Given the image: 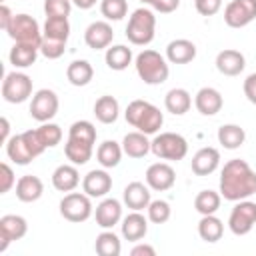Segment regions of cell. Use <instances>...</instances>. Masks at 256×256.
I'll list each match as a JSON object with an SVG mask.
<instances>
[{
    "label": "cell",
    "instance_id": "cell-1",
    "mask_svg": "<svg viewBox=\"0 0 256 256\" xmlns=\"http://www.w3.org/2000/svg\"><path fill=\"white\" fill-rule=\"evenodd\" d=\"M220 196L228 202L246 200L256 194V172L246 160L232 158L220 170Z\"/></svg>",
    "mask_w": 256,
    "mask_h": 256
},
{
    "label": "cell",
    "instance_id": "cell-2",
    "mask_svg": "<svg viewBox=\"0 0 256 256\" xmlns=\"http://www.w3.org/2000/svg\"><path fill=\"white\" fill-rule=\"evenodd\" d=\"M124 118L130 126H134L136 130H140L148 136L156 134L164 124V114L160 112L158 106H154L148 100H132L126 106Z\"/></svg>",
    "mask_w": 256,
    "mask_h": 256
},
{
    "label": "cell",
    "instance_id": "cell-3",
    "mask_svg": "<svg viewBox=\"0 0 256 256\" xmlns=\"http://www.w3.org/2000/svg\"><path fill=\"white\" fill-rule=\"evenodd\" d=\"M44 150H46V146H44V142H42V138H40L36 128L34 130H26V132L16 134V136H10V140L6 142V154L18 166L30 164Z\"/></svg>",
    "mask_w": 256,
    "mask_h": 256
},
{
    "label": "cell",
    "instance_id": "cell-4",
    "mask_svg": "<svg viewBox=\"0 0 256 256\" xmlns=\"http://www.w3.org/2000/svg\"><path fill=\"white\" fill-rule=\"evenodd\" d=\"M134 66H136V74L140 76V80L144 84H150V86H158V84H164L170 76V66H168V60L156 52V50H142L136 58H134Z\"/></svg>",
    "mask_w": 256,
    "mask_h": 256
},
{
    "label": "cell",
    "instance_id": "cell-5",
    "mask_svg": "<svg viewBox=\"0 0 256 256\" xmlns=\"http://www.w3.org/2000/svg\"><path fill=\"white\" fill-rule=\"evenodd\" d=\"M156 16L150 8H136L126 24V38L134 46H148L154 40Z\"/></svg>",
    "mask_w": 256,
    "mask_h": 256
},
{
    "label": "cell",
    "instance_id": "cell-6",
    "mask_svg": "<svg viewBox=\"0 0 256 256\" xmlns=\"http://www.w3.org/2000/svg\"><path fill=\"white\" fill-rule=\"evenodd\" d=\"M150 152L160 160L178 162L188 154V142L182 134L176 132H160L154 136L150 144Z\"/></svg>",
    "mask_w": 256,
    "mask_h": 256
},
{
    "label": "cell",
    "instance_id": "cell-7",
    "mask_svg": "<svg viewBox=\"0 0 256 256\" xmlns=\"http://www.w3.org/2000/svg\"><path fill=\"white\" fill-rule=\"evenodd\" d=\"M92 202L86 192H66L60 200V216L68 222H86L92 216Z\"/></svg>",
    "mask_w": 256,
    "mask_h": 256
},
{
    "label": "cell",
    "instance_id": "cell-8",
    "mask_svg": "<svg viewBox=\"0 0 256 256\" xmlns=\"http://www.w3.org/2000/svg\"><path fill=\"white\" fill-rule=\"evenodd\" d=\"M6 32L14 42H24V44H34V46L42 44V30L36 18L28 14H14Z\"/></svg>",
    "mask_w": 256,
    "mask_h": 256
},
{
    "label": "cell",
    "instance_id": "cell-9",
    "mask_svg": "<svg viewBox=\"0 0 256 256\" xmlns=\"http://www.w3.org/2000/svg\"><path fill=\"white\" fill-rule=\"evenodd\" d=\"M32 96V78L24 72H8L2 80V98L10 104H22Z\"/></svg>",
    "mask_w": 256,
    "mask_h": 256
},
{
    "label": "cell",
    "instance_id": "cell-10",
    "mask_svg": "<svg viewBox=\"0 0 256 256\" xmlns=\"http://www.w3.org/2000/svg\"><path fill=\"white\" fill-rule=\"evenodd\" d=\"M256 226V202L252 200H238L228 216V228L236 236H246Z\"/></svg>",
    "mask_w": 256,
    "mask_h": 256
},
{
    "label": "cell",
    "instance_id": "cell-11",
    "mask_svg": "<svg viewBox=\"0 0 256 256\" xmlns=\"http://www.w3.org/2000/svg\"><path fill=\"white\" fill-rule=\"evenodd\" d=\"M58 96L54 90H48V88H40L38 92H34L32 96V102H30V116L34 120H38L40 124L42 122H50L56 112H58Z\"/></svg>",
    "mask_w": 256,
    "mask_h": 256
},
{
    "label": "cell",
    "instance_id": "cell-12",
    "mask_svg": "<svg viewBox=\"0 0 256 256\" xmlns=\"http://www.w3.org/2000/svg\"><path fill=\"white\" fill-rule=\"evenodd\" d=\"M256 18V0H230L224 8V22L230 28H244Z\"/></svg>",
    "mask_w": 256,
    "mask_h": 256
},
{
    "label": "cell",
    "instance_id": "cell-13",
    "mask_svg": "<svg viewBox=\"0 0 256 256\" xmlns=\"http://www.w3.org/2000/svg\"><path fill=\"white\" fill-rule=\"evenodd\" d=\"M28 232V222L26 218L18 214H6L0 218V252H6L10 242L22 240Z\"/></svg>",
    "mask_w": 256,
    "mask_h": 256
},
{
    "label": "cell",
    "instance_id": "cell-14",
    "mask_svg": "<svg viewBox=\"0 0 256 256\" xmlns=\"http://www.w3.org/2000/svg\"><path fill=\"white\" fill-rule=\"evenodd\" d=\"M176 182V172L170 164L166 162H154L148 166L146 170V184L150 186V190L156 192H166L174 186Z\"/></svg>",
    "mask_w": 256,
    "mask_h": 256
},
{
    "label": "cell",
    "instance_id": "cell-15",
    "mask_svg": "<svg viewBox=\"0 0 256 256\" xmlns=\"http://www.w3.org/2000/svg\"><path fill=\"white\" fill-rule=\"evenodd\" d=\"M112 38H114V30L106 20H96V22L88 24V28L84 30V42L92 50L108 48L112 44Z\"/></svg>",
    "mask_w": 256,
    "mask_h": 256
},
{
    "label": "cell",
    "instance_id": "cell-16",
    "mask_svg": "<svg viewBox=\"0 0 256 256\" xmlns=\"http://www.w3.org/2000/svg\"><path fill=\"white\" fill-rule=\"evenodd\" d=\"M112 190V176L104 170H90L82 178V192H86L90 198H102Z\"/></svg>",
    "mask_w": 256,
    "mask_h": 256
},
{
    "label": "cell",
    "instance_id": "cell-17",
    "mask_svg": "<svg viewBox=\"0 0 256 256\" xmlns=\"http://www.w3.org/2000/svg\"><path fill=\"white\" fill-rule=\"evenodd\" d=\"M194 106H196V110H198L202 116H214V114H218V112L222 110L224 98H222V94H220L216 88L204 86V88H200V90L196 92V96H194Z\"/></svg>",
    "mask_w": 256,
    "mask_h": 256
},
{
    "label": "cell",
    "instance_id": "cell-18",
    "mask_svg": "<svg viewBox=\"0 0 256 256\" xmlns=\"http://www.w3.org/2000/svg\"><path fill=\"white\" fill-rule=\"evenodd\" d=\"M190 166H192V172L196 176H208V174L216 172V168L220 166V152H218V148H214V146L200 148L192 156Z\"/></svg>",
    "mask_w": 256,
    "mask_h": 256
},
{
    "label": "cell",
    "instance_id": "cell-19",
    "mask_svg": "<svg viewBox=\"0 0 256 256\" xmlns=\"http://www.w3.org/2000/svg\"><path fill=\"white\" fill-rule=\"evenodd\" d=\"M94 218H96V224L104 230L108 228H114L120 220H122V204L116 200V198H104L96 210H94Z\"/></svg>",
    "mask_w": 256,
    "mask_h": 256
},
{
    "label": "cell",
    "instance_id": "cell-20",
    "mask_svg": "<svg viewBox=\"0 0 256 256\" xmlns=\"http://www.w3.org/2000/svg\"><path fill=\"white\" fill-rule=\"evenodd\" d=\"M246 66V58L240 50L226 48L216 54V70L224 76H238Z\"/></svg>",
    "mask_w": 256,
    "mask_h": 256
},
{
    "label": "cell",
    "instance_id": "cell-21",
    "mask_svg": "<svg viewBox=\"0 0 256 256\" xmlns=\"http://www.w3.org/2000/svg\"><path fill=\"white\" fill-rule=\"evenodd\" d=\"M120 232H122L124 240H128V242H140L146 236V232H148V218L144 214H140L138 210H132L128 216L122 218Z\"/></svg>",
    "mask_w": 256,
    "mask_h": 256
},
{
    "label": "cell",
    "instance_id": "cell-22",
    "mask_svg": "<svg viewBox=\"0 0 256 256\" xmlns=\"http://www.w3.org/2000/svg\"><path fill=\"white\" fill-rule=\"evenodd\" d=\"M122 200H124L126 208L142 212V210L148 208V204L152 202V198H150V186L144 184V182H130V184L124 188Z\"/></svg>",
    "mask_w": 256,
    "mask_h": 256
},
{
    "label": "cell",
    "instance_id": "cell-23",
    "mask_svg": "<svg viewBox=\"0 0 256 256\" xmlns=\"http://www.w3.org/2000/svg\"><path fill=\"white\" fill-rule=\"evenodd\" d=\"M196 58V44L188 38H176L166 46V60L170 64H188Z\"/></svg>",
    "mask_w": 256,
    "mask_h": 256
},
{
    "label": "cell",
    "instance_id": "cell-24",
    "mask_svg": "<svg viewBox=\"0 0 256 256\" xmlns=\"http://www.w3.org/2000/svg\"><path fill=\"white\" fill-rule=\"evenodd\" d=\"M80 184V174L76 164H60L54 172H52V186L58 192H72L76 190V186Z\"/></svg>",
    "mask_w": 256,
    "mask_h": 256
},
{
    "label": "cell",
    "instance_id": "cell-25",
    "mask_svg": "<svg viewBox=\"0 0 256 256\" xmlns=\"http://www.w3.org/2000/svg\"><path fill=\"white\" fill-rule=\"evenodd\" d=\"M44 194V184L38 176L34 174H26V176H20L18 182H16V198L20 202H36L40 196Z\"/></svg>",
    "mask_w": 256,
    "mask_h": 256
},
{
    "label": "cell",
    "instance_id": "cell-26",
    "mask_svg": "<svg viewBox=\"0 0 256 256\" xmlns=\"http://www.w3.org/2000/svg\"><path fill=\"white\" fill-rule=\"evenodd\" d=\"M150 144H152V140H148V134H144L140 130L128 132L122 138V150L130 158H144L150 152Z\"/></svg>",
    "mask_w": 256,
    "mask_h": 256
},
{
    "label": "cell",
    "instance_id": "cell-27",
    "mask_svg": "<svg viewBox=\"0 0 256 256\" xmlns=\"http://www.w3.org/2000/svg\"><path fill=\"white\" fill-rule=\"evenodd\" d=\"M38 52H40V46H34V44H24V42H14V46L10 48V64L14 68H28L36 62L38 58Z\"/></svg>",
    "mask_w": 256,
    "mask_h": 256
},
{
    "label": "cell",
    "instance_id": "cell-28",
    "mask_svg": "<svg viewBox=\"0 0 256 256\" xmlns=\"http://www.w3.org/2000/svg\"><path fill=\"white\" fill-rule=\"evenodd\" d=\"M164 106H166V110H168L170 114L182 116V114H186V112L190 110V106H192V96H190V92H188L186 88H172V90H168L166 96H164Z\"/></svg>",
    "mask_w": 256,
    "mask_h": 256
},
{
    "label": "cell",
    "instance_id": "cell-29",
    "mask_svg": "<svg viewBox=\"0 0 256 256\" xmlns=\"http://www.w3.org/2000/svg\"><path fill=\"white\" fill-rule=\"evenodd\" d=\"M120 114V104L114 96L104 94L94 102V116L102 124H114Z\"/></svg>",
    "mask_w": 256,
    "mask_h": 256
},
{
    "label": "cell",
    "instance_id": "cell-30",
    "mask_svg": "<svg viewBox=\"0 0 256 256\" xmlns=\"http://www.w3.org/2000/svg\"><path fill=\"white\" fill-rule=\"evenodd\" d=\"M132 50L124 44H116V46H108L106 48V54H104V60H106V66L110 70H116V72H122L126 70L130 64H132Z\"/></svg>",
    "mask_w": 256,
    "mask_h": 256
},
{
    "label": "cell",
    "instance_id": "cell-31",
    "mask_svg": "<svg viewBox=\"0 0 256 256\" xmlns=\"http://www.w3.org/2000/svg\"><path fill=\"white\" fill-rule=\"evenodd\" d=\"M66 78L72 86H86L94 78V68L88 60H74L66 68Z\"/></svg>",
    "mask_w": 256,
    "mask_h": 256
},
{
    "label": "cell",
    "instance_id": "cell-32",
    "mask_svg": "<svg viewBox=\"0 0 256 256\" xmlns=\"http://www.w3.org/2000/svg\"><path fill=\"white\" fill-rule=\"evenodd\" d=\"M122 154H124L122 144H118L114 140H104L96 150V160L102 168H114L120 164Z\"/></svg>",
    "mask_w": 256,
    "mask_h": 256
},
{
    "label": "cell",
    "instance_id": "cell-33",
    "mask_svg": "<svg viewBox=\"0 0 256 256\" xmlns=\"http://www.w3.org/2000/svg\"><path fill=\"white\" fill-rule=\"evenodd\" d=\"M68 36H70V22H68V18L46 16V22H44V28H42V38L56 40V42H68Z\"/></svg>",
    "mask_w": 256,
    "mask_h": 256
},
{
    "label": "cell",
    "instance_id": "cell-34",
    "mask_svg": "<svg viewBox=\"0 0 256 256\" xmlns=\"http://www.w3.org/2000/svg\"><path fill=\"white\" fill-rule=\"evenodd\" d=\"M216 136H218V144H222L226 150H236L246 140V132L238 124H222L218 128V134Z\"/></svg>",
    "mask_w": 256,
    "mask_h": 256
},
{
    "label": "cell",
    "instance_id": "cell-35",
    "mask_svg": "<svg viewBox=\"0 0 256 256\" xmlns=\"http://www.w3.org/2000/svg\"><path fill=\"white\" fill-rule=\"evenodd\" d=\"M222 234H224V224H222L220 218H216L214 214H206V216L200 218V222H198V236L204 242L214 244V242H218L222 238Z\"/></svg>",
    "mask_w": 256,
    "mask_h": 256
},
{
    "label": "cell",
    "instance_id": "cell-36",
    "mask_svg": "<svg viewBox=\"0 0 256 256\" xmlns=\"http://www.w3.org/2000/svg\"><path fill=\"white\" fill-rule=\"evenodd\" d=\"M94 250H96L98 256H120L122 244H120V238L108 228V230H104L96 236Z\"/></svg>",
    "mask_w": 256,
    "mask_h": 256
},
{
    "label": "cell",
    "instance_id": "cell-37",
    "mask_svg": "<svg viewBox=\"0 0 256 256\" xmlns=\"http://www.w3.org/2000/svg\"><path fill=\"white\" fill-rule=\"evenodd\" d=\"M222 204V196L216 190H200L194 198V208L198 214L206 216V214H216L218 208Z\"/></svg>",
    "mask_w": 256,
    "mask_h": 256
},
{
    "label": "cell",
    "instance_id": "cell-38",
    "mask_svg": "<svg viewBox=\"0 0 256 256\" xmlns=\"http://www.w3.org/2000/svg\"><path fill=\"white\" fill-rule=\"evenodd\" d=\"M92 152H94V146H90V144H84V142H78V140H66V144H64V154H66V158L72 162V164H76V166H82V164H86L90 158H92Z\"/></svg>",
    "mask_w": 256,
    "mask_h": 256
},
{
    "label": "cell",
    "instance_id": "cell-39",
    "mask_svg": "<svg viewBox=\"0 0 256 256\" xmlns=\"http://www.w3.org/2000/svg\"><path fill=\"white\" fill-rule=\"evenodd\" d=\"M68 138L94 146V144H96V128H94V124L88 122V120H76V122L68 128Z\"/></svg>",
    "mask_w": 256,
    "mask_h": 256
},
{
    "label": "cell",
    "instance_id": "cell-40",
    "mask_svg": "<svg viewBox=\"0 0 256 256\" xmlns=\"http://www.w3.org/2000/svg\"><path fill=\"white\" fill-rule=\"evenodd\" d=\"M100 12L106 20H122L128 12V2L126 0H102L100 2Z\"/></svg>",
    "mask_w": 256,
    "mask_h": 256
},
{
    "label": "cell",
    "instance_id": "cell-41",
    "mask_svg": "<svg viewBox=\"0 0 256 256\" xmlns=\"http://www.w3.org/2000/svg\"><path fill=\"white\" fill-rule=\"evenodd\" d=\"M36 130H38V134H40V138H42L46 148H54L62 140V128L58 124H54V122H42Z\"/></svg>",
    "mask_w": 256,
    "mask_h": 256
},
{
    "label": "cell",
    "instance_id": "cell-42",
    "mask_svg": "<svg viewBox=\"0 0 256 256\" xmlns=\"http://www.w3.org/2000/svg\"><path fill=\"white\" fill-rule=\"evenodd\" d=\"M146 210H148V220L152 224H164L170 220V214H172V208L166 200H152Z\"/></svg>",
    "mask_w": 256,
    "mask_h": 256
},
{
    "label": "cell",
    "instance_id": "cell-43",
    "mask_svg": "<svg viewBox=\"0 0 256 256\" xmlns=\"http://www.w3.org/2000/svg\"><path fill=\"white\" fill-rule=\"evenodd\" d=\"M72 10V0H44V12L46 16L54 18H68Z\"/></svg>",
    "mask_w": 256,
    "mask_h": 256
},
{
    "label": "cell",
    "instance_id": "cell-44",
    "mask_svg": "<svg viewBox=\"0 0 256 256\" xmlns=\"http://www.w3.org/2000/svg\"><path fill=\"white\" fill-rule=\"evenodd\" d=\"M66 50V42H56V40H46L42 38V44H40V54L48 60H56L64 54Z\"/></svg>",
    "mask_w": 256,
    "mask_h": 256
},
{
    "label": "cell",
    "instance_id": "cell-45",
    "mask_svg": "<svg viewBox=\"0 0 256 256\" xmlns=\"http://www.w3.org/2000/svg\"><path fill=\"white\" fill-rule=\"evenodd\" d=\"M196 12L202 16H214L222 8V0H194Z\"/></svg>",
    "mask_w": 256,
    "mask_h": 256
},
{
    "label": "cell",
    "instance_id": "cell-46",
    "mask_svg": "<svg viewBox=\"0 0 256 256\" xmlns=\"http://www.w3.org/2000/svg\"><path fill=\"white\" fill-rule=\"evenodd\" d=\"M0 178H2V184H0V194H6V192H10V188L12 186H16V176H14V170L6 164V162H2L0 164Z\"/></svg>",
    "mask_w": 256,
    "mask_h": 256
},
{
    "label": "cell",
    "instance_id": "cell-47",
    "mask_svg": "<svg viewBox=\"0 0 256 256\" xmlns=\"http://www.w3.org/2000/svg\"><path fill=\"white\" fill-rule=\"evenodd\" d=\"M178 6H180V0H154V2H152V8H154L156 12H160V14H170V12H174Z\"/></svg>",
    "mask_w": 256,
    "mask_h": 256
},
{
    "label": "cell",
    "instance_id": "cell-48",
    "mask_svg": "<svg viewBox=\"0 0 256 256\" xmlns=\"http://www.w3.org/2000/svg\"><path fill=\"white\" fill-rule=\"evenodd\" d=\"M242 88H244V96L248 98V102H252L256 106V72L250 74V76H246Z\"/></svg>",
    "mask_w": 256,
    "mask_h": 256
},
{
    "label": "cell",
    "instance_id": "cell-49",
    "mask_svg": "<svg viewBox=\"0 0 256 256\" xmlns=\"http://www.w3.org/2000/svg\"><path fill=\"white\" fill-rule=\"evenodd\" d=\"M12 18H14L12 10H10L6 4H2V6H0V28H2V30H8Z\"/></svg>",
    "mask_w": 256,
    "mask_h": 256
},
{
    "label": "cell",
    "instance_id": "cell-50",
    "mask_svg": "<svg viewBox=\"0 0 256 256\" xmlns=\"http://www.w3.org/2000/svg\"><path fill=\"white\" fill-rule=\"evenodd\" d=\"M132 256H154L156 250L150 246V244H136L132 250H130Z\"/></svg>",
    "mask_w": 256,
    "mask_h": 256
},
{
    "label": "cell",
    "instance_id": "cell-51",
    "mask_svg": "<svg viewBox=\"0 0 256 256\" xmlns=\"http://www.w3.org/2000/svg\"><path fill=\"white\" fill-rule=\"evenodd\" d=\"M0 122H2V142L6 144L10 140V122H8V118H2Z\"/></svg>",
    "mask_w": 256,
    "mask_h": 256
},
{
    "label": "cell",
    "instance_id": "cell-52",
    "mask_svg": "<svg viewBox=\"0 0 256 256\" xmlns=\"http://www.w3.org/2000/svg\"><path fill=\"white\" fill-rule=\"evenodd\" d=\"M72 4L76 8H80V10H90L96 4V0H72Z\"/></svg>",
    "mask_w": 256,
    "mask_h": 256
},
{
    "label": "cell",
    "instance_id": "cell-53",
    "mask_svg": "<svg viewBox=\"0 0 256 256\" xmlns=\"http://www.w3.org/2000/svg\"><path fill=\"white\" fill-rule=\"evenodd\" d=\"M140 2H142V4H148V6H152V2H154V0H140Z\"/></svg>",
    "mask_w": 256,
    "mask_h": 256
}]
</instances>
